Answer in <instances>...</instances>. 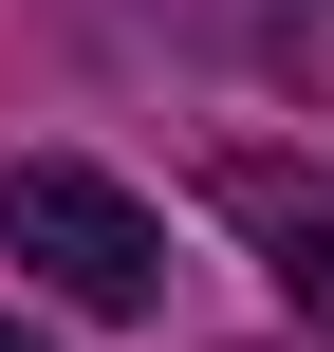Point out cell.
<instances>
[{
  "instance_id": "cell-1",
  "label": "cell",
  "mask_w": 334,
  "mask_h": 352,
  "mask_svg": "<svg viewBox=\"0 0 334 352\" xmlns=\"http://www.w3.org/2000/svg\"><path fill=\"white\" fill-rule=\"evenodd\" d=\"M0 260L37 297H74V316H167V223L112 167H74V148H19L0 167Z\"/></svg>"
},
{
  "instance_id": "cell-2",
  "label": "cell",
  "mask_w": 334,
  "mask_h": 352,
  "mask_svg": "<svg viewBox=\"0 0 334 352\" xmlns=\"http://www.w3.org/2000/svg\"><path fill=\"white\" fill-rule=\"evenodd\" d=\"M223 223H260V260H279V297L298 316H334V186H298V167H223Z\"/></svg>"
},
{
  "instance_id": "cell-3",
  "label": "cell",
  "mask_w": 334,
  "mask_h": 352,
  "mask_svg": "<svg viewBox=\"0 0 334 352\" xmlns=\"http://www.w3.org/2000/svg\"><path fill=\"white\" fill-rule=\"evenodd\" d=\"M0 352H37V334H19V316H0Z\"/></svg>"
}]
</instances>
